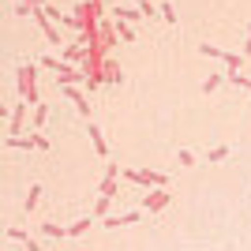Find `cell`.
<instances>
[{
	"instance_id": "cb8c5ba5",
	"label": "cell",
	"mask_w": 251,
	"mask_h": 251,
	"mask_svg": "<svg viewBox=\"0 0 251 251\" xmlns=\"http://www.w3.org/2000/svg\"><path fill=\"white\" fill-rule=\"evenodd\" d=\"M131 221H139V210H127V214H120V225H131Z\"/></svg>"
},
{
	"instance_id": "83f0119b",
	"label": "cell",
	"mask_w": 251,
	"mask_h": 251,
	"mask_svg": "<svg viewBox=\"0 0 251 251\" xmlns=\"http://www.w3.org/2000/svg\"><path fill=\"white\" fill-rule=\"evenodd\" d=\"M23 4H30V0H23Z\"/></svg>"
},
{
	"instance_id": "6da1fadb",
	"label": "cell",
	"mask_w": 251,
	"mask_h": 251,
	"mask_svg": "<svg viewBox=\"0 0 251 251\" xmlns=\"http://www.w3.org/2000/svg\"><path fill=\"white\" fill-rule=\"evenodd\" d=\"M15 83H19V101L26 105H42V98H38V72H34V64H23V68H15Z\"/></svg>"
},
{
	"instance_id": "9c48e42d",
	"label": "cell",
	"mask_w": 251,
	"mask_h": 251,
	"mask_svg": "<svg viewBox=\"0 0 251 251\" xmlns=\"http://www.w3.org/2000/svg\"><path fill=\"white\" fill-rule=\"evenodd\" d=\"M86 131H90V143H94L98 157H105V154H109V147H105V139H101V127H94V124H90Z\"/></svg>"
},
{
	"instance_id": "30bf717a",
	"label": "cell",
	"mask_w": 251,
	"mask_h": 251,
	"mask_svg": "<svg viewBox=\"0 0 251 251\" xmlns=\"http://www.w3.org/2000/svg\"><path fill=\"white\" fill-rule=\"evenodd\" d=\"M45 120H49V105H34V131H38V127H45Z\"/></svg>"
},
{
	"instance_id": "7c38bea8",
	"label": "cell",
	"mask_w": 251,
	"mask_h": 251,
	"mask_svg": "<svg viewBox=\"0 0 251 251\" xmlns=\"http://www.w3.org/2000/svg\"><path fill=\"white\" fill-rule=\"evenodd\" d=\"M42 232H45V236H56V240H64V236H68V229H60L56 221H45V225H42Z\"/></svg>"
},
{
	"instance_id": "d4e9b609",
	"label": "cell",
	"mask_w": 251,
	"mask_h": 251,
	"mask_svg": "<svg viewBox=\"0 0 251 251\" xmlns=\"http://www.w3.org/2000/svg\"><path fill=\"white\" fill-rule=\"evenodd\" d=\"M135 8L143 11V15H154V8H150V0H135Z\"/></svg>"
},
{
	"instance_id": "52a82bcc",
	"label": "cell",
	"mask_w": 251,
	"mask_h": 251,
	"mask_svg": "<svg viewBox=\"0 0 251 251\" xmlns=\"http://www.w3.org/2000/svg\"><path fill=\"white\" fill-rule=\"evenodd\" d=\"M26 109H30L26 101H15V109H11V135H15V131H23V120H26Z\"/></svg>"
},
{
	"instance_id": "d6986e66",
	"label": "cell",
	"mask_w": 251,
	"mask_h": 251,
	"mask_svg": "<svg viewBox=\"0 0 251 251\" xmlns=\"http://www.w3.org/2000/svg\"><path fill=\"white\" fill-rule=\"evenodd\" d=\"M38 199H42V188L34 184V188H30V195H26V214H30V210L38 206Z\"/></svg>"
},
{
	"instance_id": "4316f807",
	"label": "cell",
	"mask_w": 251,
	"mask_h": 251,
	"mask_svg": "<svg viewBox=\"0 0 251 251\" xmlns=\"http://www.w3.org/2000/svg\"><path fill=\"white\" fill-rule=\"evenodd\" d=\"M244 56H251V23H248V38H244Z\"/></svg>"
},
{
	"instance_id": "8fae6325",
	"label": "cell",
	"mask_w": 251,
	"mask_h": 251,
	"mask_svg": "<svg viewBox=\"0 0 251 251\" xmlns=\"http://www.w3.org/2000/svg\"><path fill=\"white\" fill-rule=\"evenodd\" d=\"M116 34H120L124 42H135V26H131V23H124V19H116Z\"/></svg>"
},
{
	"instance_id": "603a6c76",
	"label": "cell",
	"mask_w": 251,
	"mask_h": 251,
	"mask_svg": "<svg viewBox=\"0 0 251 251\" xmlns=\"http://www.w3.org/2000/svg\"><path fill=\"white\" fill-rule=\"evenodd\" d=\"M64 56H68V64H72V60H79V56H86V52H83V49H79V45H72V49L64 52Z\"/></svg>"
},
{
	"instance_id": "e0dca14e",
	"label": "cell",
	"mask_w": 251,
	"mask_h": 251,
	"mask_svg": "<svg viewBox=\"0 0 251 251\" xmlns=\"http://www.w3.org/2000/svg\"><path fill=\"white\" fill-rule=\"evenodd\" d=\"M109 202H113L109 195H101V199L94 202V218H105V214H109Z\"/></svg>"
},
{
	"instance_id": "8992f818",
	"label": "cell",
	"mask_w": 251,
	"mask_h": 251,
	"mask_svg": "<svg viewBox=\"0 0 251 251\" xmlns=\"http://www.w3.org/2000/svg\"><path fill=\"white\" fill-rule=\"evenodd\" d=\"M169 199H173L169 191H150L147 202H143V210H147V214H157V210H165V206H169Z\"/></svg>"
},
{
	"instance_id": "3957f363",
	"label": "cell",
	"mask_w": 251,
	"mask_h": 251,
	"mask_svg": "<svg viewBox=\"0 0 251 251\" xmlns=\"http://www.w3.org/2000/svg\"><path fill=\"white\" fill-rule=\"evenodd\" d=\"M124 180H131V184H139V188H165L169 184L165 173H150V169H127Z\"/></svg>"
},
{
	"instance_id": "5b68a950",
	"label": "cell",
	"mask_w": 251,
	"mask_h": 251,
	"mask_svg": "<svg viewBox=\"0 0 251 251\" xmlns=\"http://www.w3.org/2000/svg\"><path fill=\"white\" fill-rule=\"evenodd\" d=\"M56 86H60V94H64V98H72V101H75V109H79V113L90 116V101L79 94V86H64V83H56Z\"/></svg>"
},
{
	"instance_id": "ffe728a7",
	"label": "cell",
	"mask_w": 251,
	"mask_h": 251,
	"mask_svg": "<svg viewBox=\"0 0 251 251\" xmlns=\"http://www.w3.org/2000/svg\"><path fill=\"white\" fill-rule=\"evenodd\" d=\"M221 79H225V75H210L206 83H202V94H210V90H218V86H221Z\"/></svg>"
},
{
	"instance_id": "7402d4cb",
	"label": "cell",
	"mask_w": 251,
	"mask_h": 251,
	"mask_svg": "<svg viewBox=\"0 0 251 251\" xmlns=\"http://www.w3.org/2000/svg\"><path fill=\"white\" fill-rule=\"evenodd\" d=\"M176 161H180V165H195V154H191V150H180Z\"/></svg>"
},
{
	"instance_id": "ba28073f",
	"label": "cell",
	"mask_w": 251,
	"mask_h": 251,
	"mask_svg": "<svg viewBox=\"0 0 251 251\" xmlns=\"http://www.w3.org/2000/svg\"><path fill=\"white\" fill-rule=\"evenodd\" d=\"M98 30H101V49H113V45H116V26H109V23H98Z\"/></svg>"
},
{
	"instance_id": "44dd1931",
	"label": "cell",
	"mask_w": 251,
	"mask_h": 251,
	"mask_svg": "<svg viewBox=\"0 0 251 251\" xmlns=\"http://www.w3.org/2000/svg\"><path fill=\"white\" fill-rule=\"evenodd\" d=\"M157 11L165 15V23H176V8H173V4H161V8H157Z\"/></svg>"
},
{
	"instance_id": "9a60e30c",
	"label": "cell",
	"mask_w": 251,
	"mask_h": 251,
	"mask_svg": "<svg viewBox=\"0 0 251 251\" xmlns=\"http://www.w3.org/2000/svg\"><path fill=\"white\" fill-rule=\"evenodd\" d=\"M90 221H94V218H79V221L72 225V229H68V236H83V232L90 229Z\"/></svg>"
},
{
	"instance_id": "484cf974",
	"label": "cell",
	"mask_w": 251,
	"mask_h": 251,
	"mask_svg": "<svg viewBox=\"0 0 251 251\" xmlns=\"http://www.w3.org/2000/svg\"><path fill=\"white\" fill-rule=\"evenodd\" d=\"M34 150H49V139H45V135H34Z\"/></svg>"
},
{
	"instance_id": "5bb4252c",
	"label": "cell",
	"mask_w": 251,
	"mask_h": 251,
	"mask_svg": "<svg viewBox=\"0 0 251 251\" xmlns=\"http://www.w3.org/2000/svg\"><path fill=\"white\" fill-rule=\"evenodd\" d=\"M105 79H109V83H124V72H120V68L109 60V64H105Z\"/></svg>"
},
{
	"instance_id": "277c9868",
	"label": "cell",
	"mask_w": 251,
	"mask_h": 251,
	"mask_svg": "<svg viewBox=\"0 0 251 251\" xmlns=\"http://www.w3.org/2000/svg\"><path fill=\"white\" fill-rule=\"evenodd\" d=\"M116 176H124V173H120V165H116V161H109L105 180H101V195H109V199H116V195H120V191H116Z\"/></svg>"
},
{
	"instance_id": "4fadbf2b",
	"label": "cell",
	"mask_w": 251,
	"mask_h": 251,
	"mask_svg": "<svg viewBox=\"0 0 251 251\" xmlns=\"http://www.w3.org/2000/svg\"><path fill=\"white\" fill-rule=\"evenodd\" d=\"M225 79H229L232 86H240V90H248V94H251V79H244L240 72H229V75H225Z\"/></svg>"
},
{
	"instance_id": "ac0fdd59",
	"label": "cell",
	"mask_w": 251,
	"mask_h": 251,
	"mask_svg": "<svg viewBox=\"0 0 251 251\" xmlns=\"http://www.w3.org/2000/svg\"><path fill=\"white\" fill-rule=\"evenodd\" d=\"M143 11H131V8H116V19H124V23H135Z\"/></svg>"
},
{
	"instance_id": "7a4b0ae2",
	"label": "cell",
	"mask_w": 251,
	"mask_h": 251,
	"mask_svg": "<svg viewBox=\"0 0 251 251\" xmlns=\"http://www.w3.org/2000/svg\"><path fill=\"white\" fill-rule=\"evenodd\" d=\"M42 64L49 68V72H56V83H64V86H79V83H86V72H75L68 60H56V56H42Z\"/></svg>"
},
{
	"instance_id": "2e32d148",
	"label": "cell",
	"mask_w": 251,
	"mask_h": 251,
	"mask_svg": "<svg viewBox=\"0 0 251 251\" xmlns=\"http://www.w3.org/2000/svg\"><path fill=\"white\" fill-rule=\"evenodd\" d=\"M229 154H232V147H214V150L206 154V161H225Z\"/></svg>"
}]
</instances>
